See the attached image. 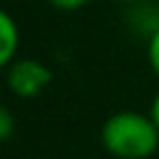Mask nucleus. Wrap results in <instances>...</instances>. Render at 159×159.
I'll return each instance as SVG.
<instances>
[{"label": "nucleus", "mask_w": 159, "mask_h": 159, "mask_svg": "<svg viewBox=\"0 0 159 159\" xmlns=\"http://www.w3.org/2000/svg\"><path fill=\"white\" fill-rule=\"evenodd\" d=\"M5 82H7V89L15 97H20V99H35V97H40L50 87L52 70L45 62L35 60V57H17L7 67Z\"/></svg>", "instance_id": "2"}, {"label": "nucleus", "mask_w": 159, "mask_h": 159, "mask_svg": "<svg viewBox=\"0 0 159 159\" xmlns=\"http://www.w3.org/2000/svg\"><path fill=\"white\" fill-rule=\"evenodd\" d=\"M15 129H17L15 114H12V112H10L5 104H0V142H7V139H12Z\"/></svg>", "instance_id": "4"}, {"label": "nucleus", "mask_w": 159, "mask_h": 159, "mask_svg": "<svg viewBox=\"0 0 159 159\" xmlns=\"http://www.w3.org/2000/svg\"><path fill=\"white\" fill-rule=\"evenodd\" d=\"M149 117H152L154 127L159 129V92L154 94V99H152V104H149Z\"/></svg>", "instance_id": "7"}, {"label": "nucleus", "mask_w": 159, "mask_h": 159, "mask_svg": "<svg viewBox=\"0 0 159 159\" xmlns=\"http://www.w3.org/2000/svg\"><path fill=\"white\" fill-rule=\"evenodd\" d=\"M99 139L114 159H149L159 149V129L149 112L122 109L109 114L99 129Z\"/></svg>", "instance_id": "1"}, {"label": "nucleus", "mask_w": 159, "mask_h": 159, "mask_svg": "<svg viewBox=\"0 0 159 159\" xmlns=\"http://www.w3.org/2000/svg\"><path fill=\"white\" fill-rule=\"evenodd\" d=\"M147 60H149V67L154 70V75L159 77V27L147 37Z\"/></svg>", "instance_id": "5"}, {"label": "nucleus", "mask_w": 159, "mask_h": 159, "mask_svg": "<svg viewBox=\"0 0 159 159\" xmlns=\"http://www.w3.org/2000/svg\"><path fill=\"white\" fill-rule=\"evenodd\" d=\"M55 10H62V12H75V10H82L87 7L92 0H47Z\"/></svg>", "instance_id": "6"}, {"label": "nucleus", "mask_w": 159, "mask_h": 159, "mask_svg": "<svg viewBox=\"0 0 159 159\" xmlns=\"http://www.w3.org/2000/svg\"><path fill=\"white\" fill-rule=\"evenodd\" d=\"M20 50V27L15 17L0 7V70H7L17 60Z\"/></svg>", "instance_id": "3"}, {"label": "nucleus", "mask_w": 159, "mask_h": 159, "mask_svg": "<svg viewBox=\"0 0 159 159\" xmlns=\"http://www.w3.org/2000/svg\"><path fill=\"white\" fill-rule=\"evenodd\" d=\"M114 2H122V5H137V2H142V0H114Z\"/></svg>", "instance_id": "8"}]
</instances>
